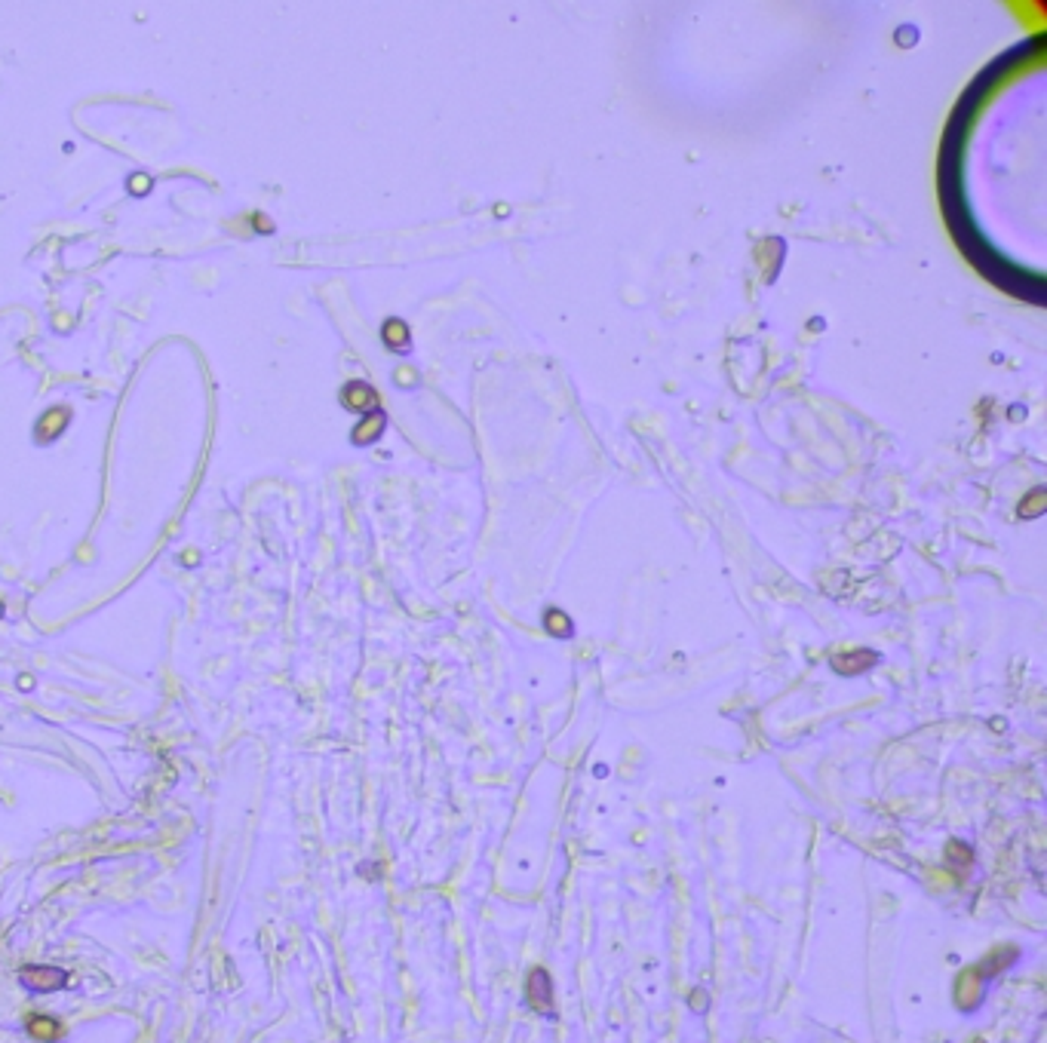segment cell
Returning a JSON list of instances; mask_svg holds the SVG:
<instances>
[{"mask_svg":"<svg viewBox=\"0 0 1047 1043\" xmlns=\"http://www.w3.org/2000/svg\"><path fill=\"white\" fill-rule=\"evenodd\" d=\"M526 1001L528 1006L537 1013V1016L544 1019H554L556 1016V1004H554V979H550V973L544 967H532V973H528V982H526Z\"/></svg>","mask_w":1047,"mask_h":1043,"instance_id":"6da1fadb","label":"cell"},{"mask_svg":"<svg viewBox=\"0 0 1047 1043\" xmlns=\"http://www.w3.org/2000/svg\"><path fill=\"white\" fill-rule=\"evenodd\" d=\"M986 976L980 973V967L974 963V967H965L962 973H958L956 979V1006L962 1013H974L980 1004H983V995H986Z\"/></svg>","mask_w":1047,"mask_h":1043,"instance_id":"7a4b0ae2","label":"cell"},{"mask_svg":"<svg viewBox=\"0 0 1047 1043\" xmlns=\"http://www.w3.org/2000/svg\"><path fill=\"white\" fill-rule=\"evenodd\" d=\"M71 423V408L68 406H56V408H47L38 421H34V442L40 445H53L56 439H59L64 430H68Z\"/></svg>","mask_w":1047,"mask_h":1043,"instance_id":"3957f363","label":"cell"},{"mask_svg":"<svg viewBox=\"0 0 1047 1043\" xmlns=\"http://www.w3.org/2000/svg\"><path fill=\"white\" fill-rule=\"evenodd\" d=\"M339 399H341V406L348 408V412H360L363 417L382 408V402H378V393L372 390L365 380H350V384H344L341 393H339Z\"/></svg>","mask_w":1047,"mask_h":1043,"instance_id":"277c9868","label":"cell"},{"mask_svg":"<svg viewBox=\"0 0 1047 1043\" xmlns=\"http://www.w3.org/2000/svg\"><path fill=\"white\" fill-rule=\"evenodd\" d=\"M19 979H21V985H25V988H31V991H59V988H64V985H68V973H64V970H59V967H40V963H34V967H25L19 973Z\"/></svg>","mask_w":1047,"mask_h":1043,"instance_id":"5b68a950","label":"cell"},{"mask_svg":"<svg viewBox=\"0 0 1047 1043\" xmlns=\"http://www.w3.org/2000/svg\"><path fill=\"white\" fill-rule=\"evenodd\" d=\"M833 669L838 675H863L879 663V654L872 647H857V651H842L833 654Z\"/></svg>","mask_w":1047,"mask_h":1043,"instance_id":"8992f818","label":"cell"},{"mask_svg":"<svg viewBox=\"0 0 1047 1043\" xmlns=\"http://www.w3.org/2000/svg\"><path fill=\"white\" fill-rule=\"evenodd\" d=\"M384 427H387V415L382 412V408H378V412H372V415H365L360 423H356L354 427V433H350V442L354 445H372L375 442L378 436L384 433Z\"/></svg>","mask_w":1047,"mask_h":1043,"instance_id":"52a82bcc","label":"cell"},{"mask_svg":"<svg viewBox=\"0 0 1047 1043\" xmlns=\"http://www.w3.org/2000/svg\"><path fill=\"white\" fill-rule=\"evenodd\" d=\"M1017 958H1020V948H1017V945H1005V948H995L992 954H986V958L980 961L977 967H980V973H983L986 979H995L999 973H1005L1010 963H1017Z\"/></svg>","mask_w":1047,"mask_h":1043,"instance_id":"ba28073f","label":"cell"},{"mask_svg":"<svg viewBox=\"0 0 1047 1043\" xmlns=\"http://www.w3.org/2000/svg\"><path fill=\"white\" fill-rule=\"evenodd\" d=\"M382 341L387 350H393V354H408V347H412V338H408V326L403 320H397V316H390V320H384L382 326Z\"/></svg>","mask_w":1047,"mask_h":1043,"instance_id":"9c48e42d","label":"cell"},{"mask_svg":"<svg viewBox=\"0 0 1047 1043\" xmlns=\"http://www.w3.org/2000/svg\"><path fill=\"white\" fill-rule=\"evenodd\" d=\"M25 1031H28V1038H34L40 1043H53V1040L62 1038V1022H56L53 1016H43V1013H34V1016H28Z\"/></svg>","mask_w":1047,"mask_h":1043,"instance_id":"30bf717a","label":"cell"},{"mask_svg":"<svg viewBox=\"0 0 1047 1043\" xmlns=\"http://www.w3.org/2000/svg\"><path fill=\"white\" fill-rule=\"evenodd\" d=\"M946 866L958 877H965L974 868V847L965 844V841H949L946 844Z\"/></svg>","mask_w":1047,"mask_h":1043,"instance_id":"8fae6325","label":"cell"},{"mask_svg":"<svg viewBox=\"0 0 1047 1043\" xmlns=\"http://www.w3.org/2000/svg\"><path fill=\"white\" fill-rule=\"evenodd\" d=\"M544 629L556 638H571L575 636V620L562 608H547L544 611Z\"/></svg>","mask_w":1047,"mask_h":1043,"instance_id":"7c38bea8","label":"cell"},{"mask_svg":"<svg viewBox=\"0 0 1047 1043\" xmlns=\"http://www.w3.org/2000/svg\"><path fill=\"white\" fill-rule=\"evenodd\" d=\"M1044 507H1047L1044 488H1032L1029 498L1020 503V519H1038L1044 513Z\"/></svg>","mask_w":1047,"mask_h":1043,"instance_id":"4fadbf2b","label":"cell"},{"mask_svg":"<svg viewBox=\"0 0 1047 1043\" xmlns=\"http://www.w3.org/2000/svg\"><path fill=\"white\" fill-rule=\"evenodd\" d=\"M688 1004H691V1010H694V1013H707L709 995H707L704 988H694V991H691V997H688Z\"/></svg>","mask_w":1047,"mask_h":1043,"instance_id":"5bb4252c","label":"cell"},{"mask_svg":"<svg viewBox=\"0 0 1047 1043\" xmlns=\"http://www.w3.org/2000/svg\"><path fill=\"white\" fill-rule=\"evenodd\" d=\"M974 1043H986V1040H974Z\"/></svg>","mask_w":1047,"mask_h":1043,"instance_id":"9a60e30c","label":"cell"},{"mask_svg":"<svg viewBox=\"0 0 1047 1043\" xmlns=\"http://www.w3.org/2000/svg\"><path fill=\"white\" fill-rule=\"evenodd\" d=\"M0 611H4V608H0Z\"/></svg>","mask_w":1047,"mask_h":1043,"instance_id":"2e32d148","label":"cell"}]
</instances>
